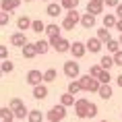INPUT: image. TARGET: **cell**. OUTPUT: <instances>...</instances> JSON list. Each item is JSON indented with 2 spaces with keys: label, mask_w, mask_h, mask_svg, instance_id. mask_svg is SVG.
I'll return each instance as SVG.
<instances>
[{
  "label": "cell",
  "mask_w": 122,
  "mask_h": 122,
  "mask_svg": "<svg viewBox=\"0 0 122 122\" xmlns=\"http://www.w3.org/2000/svg\"><path fill=\"white\" fill-rule=\"evenodd\" d=\"M0 118H2V120H15V116H13V110L8 108V106L0 108Z\"/></svg>",
  "instance_id": "30"
},
{
  "label": "cell",
  "mask_w": 122,
  "mask_h": 122,
  "mask_svg": "<svg viewBox=\"0 0 122 122\" xmlns=\"http://www.w3.org/2000/svg\"><path fill=\"white\" fill-rule=\"evenodd\" d=\"M75 27H77V21L68 19V17H64V19H62V29H66V31H72Z\"/></svg>",
  "instance_id": "33"
},
{
  "label": "cell",
  "mask_w": 122,
  "mask_h": 122,
  "mask_svg": "<svg viewBox=\"0 0 122 122\" xmlns=\"http://www.w3.org/2000/svg\"><path fill=\"white\" fill-rule=\"evenodd\" d=\"M71 54L72 58H83L87 54V46L83 41H75V44H71Z\"/></svg>",
  "instance_id": "9"
},
{
  "label": "cell",
  "mask_w": 122,
  "mask_h": 122,
  "mask_svg": "<svg viewBox=\"0 0 122 122\" xmlns=\"http://www.w3.org/2000/svg\"><path fill=\"white\" fill-rule=\"evenodd\" d=\"M103 8H106L103 0H89V2H87V13L93 15V17H97L99 13H103Z\"/></svg>",
  "instance_id": "7"
},
{
  "label": "cell",
  "mask_w": 122,
  "mask_h": 122,
  "mask_svg": "<svg viewBox=\"0 0 122 122\" xmlns=\"http://www.w3.org/2000/svg\"><path fill=\"white\" fill-rule=\"evenodd\" d=\"M81 25H83L85 29H91V27H95V17H93V15H89V13L81 15Z\"/></svg>",
  "instance_id": "17"
},
{
  "label": "cell",
  "mask_w": 122,
  "mask_h": 122,
  "mask_svg": "<svg viewBox=\"0 0 122 122\" xmlns=\"http://www.w3.org/2000/svg\"><path fill=\"white\" fill-rule=\"evenodd\" d=\"M27 120H29V122H41V120H44V114H41V110H29V114H27Z\"/></svg>",
  "instance_id": "21"
},
{
  "label": "cell",
  "mask_w": 122,
  "mask_h": 122,
  "mask_svg": "<svg viewBox=\"0 0 122 122\" xmlns=\"http://www.w3.org/2000/svg\"><path fill=\"white\" fill-rule=\"evenodd\" d=\"M99 66H102V71H110V68L114 66V58H112V54H106V56L99 58Z\"/></svg>",
  "instance_id": "16"
},
{
  "label": "cell",
  "mask_w": 122,
  "mask_h": 122,
  "mask_svg": "<svg viewBox=\"0 0 122 122\" xmlns=\"http://www.w3.org/2000/svg\"><path fill=\"white\" fill-rule=\"evenodd\" d=\"M97 81H99L102 85H110V81H112L110 71H102V72H99V77H97Z\"/></svg>",
  "instance_id": "32"
},
{
  "label": "cell",
  "mask_w": 122,
  "mask_h": 122,
  "mask_svg": "<svg viewBox=\"0 0 122 122\" xmlns=\"http://www.w3.org/2000/svg\"><path fill=\"white\" fill-rule=\"evenodd\" d=\"M97 112H99V110H97V103L91 102V103H89V110H87V118H95Z\"/></svg>",
  "instance_id": "38"
},
{
  "label": "cell",
  "mask_w": 122,
  "mask_h": 122,
  "mask_svg": "<svg viewBox=\"0 0 122 122\" xmlns=\"http://www.w3.org/2000/svg\"><path fill=\"white\" fill-rule=\"evenodd\" d=\"M41 81H44V72L41 71H29L25 75V83L27 85H31V87H37V85H41Z\"/></svg>",
  "instance_id": "5"
},
{
  "label": "cell",
  "mask_w": 122,
  "mask_h": 122,
  "mask_svg": "<svg viewBox=\"0 0 122 122\" xmlns=\"http://www.w3.org/2000/svg\"><path fill=\"white\" fill-rule=\"evenodd\" d=\"M41 2H48V0H41Z\"/></svg>",
  "instance_id": "50"
},
{
  "label": "cell",
  "mask_w": 122,
  "mask_h": 122,
  "mask_svg": "<svg viewBox=\"0 0 122 122\" xmlns=\"http://www.w3.org/2000/svg\"><path fill=\"white\" fill-rule=\"evenodd\" d=\"M0 122H2V118H0Z\"/></svg>",
  "instance_id": "52"
},
{
  "label": "cell",
  "mask_w": 122,
  "mask_h": 122,
  "mask_svg": "<svg viewBox=\"0 0 122 122\" xmlns=\"http://www.w3.org/2000/svg\"><path fill=\"white\" fill-rule=\"evenodd\" d=\"M62 71H64V75L71 79V81H77V79L81 77V68H79V62H75V58L68 60V62H64Z\"/></svg>",
  "instance_id": "4"
},
{
  "label": "cell",
  "mask_w": 122,
  "mask_h": 122,
  "mask_svg": "<svg viewBox=\"0 0 122 122\" xmlns=\"http://www.w3.org/2000/svg\"><path fill=\"white\" fill-rule=\"evenodd\" d=\"M106 46H108V54H112V56H114L116 52H120V50H122L120 44H118V39H110Z\"/></svg>",
  "instance_id": "26"
},
{
  "label": "cell",
  "mask_w": 122,
  "mask_h": 122,
  "mask_svg": "<svg viewBox=\"0 0 122 122\" xmlns=\"http://www.w3.org/2000/svg\"><path fill=\"white\" fill-rule=\"evenodd\" d=\"M116 83H118V87H122V72L118 75V77H116Z\"/></svg>",
  "instance_id": "45"
},
{
  "label": "cell",
  "mask_w": 122,
  "mask_h": 122,
  "mask_svg": "<svg viewBox=\"0 0 122 122\" xmlns=\"http://www.w3.org/2000/svg\"><path fill=\"white\" fill-rule=\"evenodd\" d=\"M116 17H118V19H122V2L116 6Z\"/></svg>",
  "instance_id": "43"
},
{
  "label": "cell",
  "mask_w": 122,
  "mask_h": 122,
  "mask_svg": "<svg viewBox=\"0 0 122 122\" xmlns=\"http://www.w3.org/2000/svg\"><path fill=\"white\" fill-rule=\"evenodd\" d=\"M60 6L66 8V10H72V8L79 6V0H60Z\"/></svg>",
  "instance_id": "31"
},
{
  "label": "cell",
  "mask_w": 122,
  "mask_h": 122,
  "mask_svg": "<svg viewBox=\"0 0 122 122\" xmlns=\"http://www.w3.org/2000/svg\"><path fill=\"white\" fill-rule=\"evenodd\" d=\"M66 118V108L64 106H60V103H56L54 108H50V112L46 114V120L48 122H60Z\"/></svg>",
  "instance_id": "2"
},
{
  "label": "cell",
  "mask_w": 122,
  "mask_h": 122,
  "mask_svg": "<svg viewBox=\"0 0 122 122\" xmlns=\"http://www.w3.org/2000/svg\"><path fill=\"white\" fill-rule=\"evenodd\" d=\"M79 91H83V89H81V83H79V79H77V81H71V83H68V91H66V93H71V95H77Z\"/></svg>",
  "instance_id": "29"
},
{
  "label": "cell",
  "mask_w": 122,
  "mask_h": 122,
  "mask_svg": "<svg viewBox=\"0 0 122 122\" xmlns=\"http://www.w3.org/2000/svg\"><path fill=\"white\" fill-rule=\"evenodd\" d=\"M10 23V13H2L0 10V27H6Z\"/></svg>",
  "instance_id": "37"
},
{
  "label": "cell",
  "mask_w": 122,
  "mask_h": 122,
  "mask_svg": "<svg viewBox=\"0 0 122 122\" xmlns=\"http://www.w3.org/2000/svg\"><path fill=\"white\" fill-rule=\"evenodd\" d=\"M48 93H50V91H48L46 85H37V87H33V97H35V99H46Z\"/></svg>",
  "instance_id": "18"
},
{
  "label": "cell",
  "mask_w": 122,
  "mask_h": 122,
  "mask_svg": "<svg viewBox=\"0 0 122 122\" xmlns=\"http://www.w3.org/2000/svg\"><path fill=\"white\" fill-rule=\"evenodd\" d=\"M23 106H25V103H23V99H19V97H13V99L8 102V108L13 110V116H15V112H17V110H21Z\"/></svg>",
  "instance_id": "25"
},
{
  "label": "cell",
  "mask_w": 122,
  "mask_h": 122,
  "mask_svg": "<svg viewBox=\"0 0 122 122\" xmlns=\"http://www.w3.org/2000/svg\"><path fill=\"white\" fill-rule=\"evenodd\" d=\"M0 68H2V72H13V71H15V64L10 62V60H2Z\"/></svg>",
  "instance_id": "35"
},
{
  "label": "cell",
  "mask_w": 122,
  "mask_h": 122,
  "mask_svg": "<svg viewBox=\"0 0 122 122\" xmlns=\"http://www.w3.org/2000/svg\"><path fill=\"white\" fill-rule=\"evenodd\" d=\"M79 83H81V89L87 91V93H97V91H99V87H102V83H99L97 79L89 77V75L79 77Z\"/></svg>",
  "instance_id": "1"
},
{
  "label": "cell",
  "mask_w": 122,
  "mask_h": 122,
  "mask_svg": "<svg viewBox=\"0 0 122 122\" xmlns=\"http://www.w3.org/2000/svg\"><path fill=\"white\" fill-rule=\"evenodd\" d=\"M99 72H102V66H99V64H91L89 66V77L97 79V77H99Z\"/></svg>",
  "instance_id": "36"
},
{
  "label": "cell",
  "mask_w": 122,
  "mask_h": 122,
  "mask_svg": "<svg viewBox=\"0 0 122 122\" xmlns=\"http://www.w3.org/2000/svg\"><path fill=\"white\" fill-rule=\"evenodd\" d=\"M31 31H35V33H44V31H46V23H44V21H39V19L31 21Z\"/></svg>",
  "instance_id": "27"
},
{
  "label": "cell",
  "mask_w": 122,
  "mask_h": 122,
  "mask_svg": "<svg viewBox=\"0 0 122 122\" xmlns=\"http://www.w3.org/2000/svg\"><path fill=\"white\" fill-rule=\"evenodd\" d=\"M89 99H85V97H81V99H77L75 102V114L79 116V118H87V110H89Z\"/></svg>",
  "instance_id": "6"
},
{
  "label": "cell",
  "mask_w": 122,
  "mask_h": 122,
  "mask_svg": "<svg viewBox=\"0 0 122 122\" xmlns=\"http://www.w3.org/2000/svg\"><path fill=\"white\" fill-rule=\"evenodd\" d=\"M21 54H23V58H27V60H31V58L37 56V52H35V44H27L21 48Z\"/></svg>",
  "instance_id": "13"
},
{
  "label": "cell",
  "mask_w": 122,
  "mask_h": 122,
  "mask_svg": "<svg viewBox=\"0 0 122 122\" xmlns=\"http://www.w3.org/2000/svg\"><path fill=\"white\" fill-rule=\"evenodd\" d=\"M25 2H31V0H25Z\"/></svg>",
  "instance_id": "51"
},
{
  "label": "cell",
  "mask_w": 122,
  "mask_h": 122,
  "mask_svg": "<svg viewBox=\"0 0 122 122\" xmlns=\"http://www.w3.org/2000/svg\"><path fill=\"white\" fill-rule=\"evenodd\" d=\"M85 46H87V52H91V54H99V52H102V48H103V44H102L97 37H89Z\"/></svg>",
  "instance_id": "11"
},
{
  "label": "cell",
  "mask_w": 122,
  "mask_h": 122,
  "mask_svg": "<svg viewBox=\"0 0 122 122\" xmlns=\"http://www.w3.org/2000/svg\"><path fill=\"white\" fill-rule=\"evenodd\" d=\"M75 95H71V93H64V95H60V106H64V108H68V106H75Z\"/></svg>",
  "instance_id": "23"
},
{
  "label": "cell",
  "mask_w": 122,
  "mask_h": 122,
  "mask_svg": "<svg viewBox=\"0 0 122 122\" xmlns=\"http://www.w3.org/2000/svg\"><path fill=\"white\" fill-rule=\"evenodd\" d=\"M112 58H114V66H122V50H120V52H116Z\"/></svg>",
  "instance_id": "40"
},
{
  "label": "cell",
  "mask_w": 122,
  "mask_h": 122,
  "mask_svg": "<svg viewBox=\"0 0 122 122\" xmlns=\"http://www.w3.org/2000/svg\"><path fill=\"white\" fill-rule=\"evenodd\" d=\"M2 75H4V72H2V68H0V77H2Z\"/></svg>",
  "instance_id": "48"
},
{
  "label": "cell",
  "mask_w": 122,
  "mask_h": 122,
  "mask_svg": "<svg viewBox=\"0 0 122 122\" xmlns=\"http://www.w3.org/2000/svg\"><path fill=\"white\" fill-rule=\"evenodd\" d=\"M103 4H106L108 8H116L118 4H120V0H103Z\"/></svg>",
  "instance_id": "42"
},
{
  "label": "cell",
  "mask_w": 122,
  "mask_h": 122,
  "mask_svg": "<svg viewBox=\"0 0 122 122\" xmlns=\"http://www.w3.org/2000/svg\"><path fill=\"white\" fill-rule=\"evenodd\" d=\"M0 60H8V48L0 46Z\"/></svg>",
  "instance_id": "41"
},
{
  "label": "cell",
  "mask_w": 122,
  "mask_h": 122,
  "mask_svg": "<svg viewBox=\"0 0 122 122\" xmlns=\"http://www.w3.org/2000/svg\"><path fill=\"white\" fill-rule=\"evenodd\" d=\"M97 95L102 97V99H110V97H112V87H110V85H102L99 91H97Z\"/></svg>",
  "instance_id": "24"
},
{
  "label": "cell",
  "mask_w": 122,
  "mask_h": 122,
  "mask_svg": "<svg viewBox=\"0 0 122 122\" xmlns=\"http://www.w3.org/2000/svg\"><path fill=\"white\" fill-rule=\"evenodd\" d=\"M2 122H15V120H2Z\"/></svg>",
  "instance_id": "47"
},
{
  "label": "cell",
  "mask_w": 122,
  "mask_h": 122,
  "mask_svg": "<svg viewBox=\"0 0 122 122\" xmlns=\"http://www.w3.org/2000/svg\"><path fill=\"white\" fill-rule=\"evenodd\" d=\"M21 4V0H0V10L2 13H13Z\"/></svg>",
  "instance_id": "10"
},
{
  "label": "cell",
  "mask_w": 122,
  "mask_h": 122,
  "mask_svg": "<svg viewBox=\"0 0 122 122\" xmlns=\"http://www.w3.org/2000/svg\"><path fill=\"white\" fill-rule=\"evenodd\" d=\"M60 29H62V27H58L56 23L46 25V35H48V39H50V37H60Z\"/></svg>",
  "instance_id": "15"
},
{
  "label": "cell",
  "mask_w": 122,
  "mask_h": 122,
  "mask_svg": "<svg viewBox=\"0 0 122 122\" xmlns=\"http://www.w3.org/2000/svg\"><path fill=\"white\" fill-rule=\"evenodd\" d=\"M27 114H29V110H27V106H23L21 110H17V112H15V120H25Z\"/></svg>",
  "instance_id": "34"
},
{
  "label": "cell",
  "mask_w": 122,
  "mask_h": 122,
  "mask_svg": "<svg viewBox=\"0 0 122 122\" xmlns=\"http://www.w3.org/2000/svg\"><path fill=\"white\" fill-rule=\"evenodd\" d=\"M114 29H118V31L122 33V19H118V23H116V27H114Z\"/></svg>",
  "instance_id": "44"
},
{
  "label": "cell",
  "mask_w": 122,
  "mask_h": 122,
  "mask_svg": "<svg viewBox=\"0 0 122 122\" xmlns=\"http://www.w3.org/2000/svg\"><path fill=\"white\" fill-rule=\"evenodd\" d=\"M56 77H58L56 68H48L44 72V83H52V81H56Z\"/></svg>",
  "instance_id": "28"
},
{
  "label": "cell",
  "mask_w": 122,
  "mask_h": 122,
  "mask_svg": "<svg viewBox=\"0 0 122 122\" xmlns=\"http://www.w3.org/2000/svg\"><path fill=\"white\" fill-rule=\"evenodd\" d=\"M99 122H110V120H99Z\"/></svg>",
  "instance_id": "49"
},
{
  "label": "cell",
  "mask_w": 122,
  "mask_h": 122,
  "mask_svg": "<svg viewBox=\"0 0 122 122\" xmlns=\"http://www.w3.org/2000/svg\"><path fill=\"white\" fill-rule=\"evenodd\" d=\"M62 10H64V8L60 6V2H50V4H48V8H46V13L50 15L52 19H56V17L62 13Z\"/></svg>",
  "instance_id": "12"
},
{
  "label": "cell",
  "mask_w": 122,
  "mask_h": 122,
  "mask_svg": "<svg viewBox=\"0 0 122 122\" xmlns=\"http://www.w3.org/2000/svg\"><path fill=\"white\" fill-rule=\"evenodd\" d=\"M48 50H50V41H46V39H37L35 41V52L37 54L44 56V54H48Z\"/></svg>",
  "instance_id": "19"
},
{
  "label": "cell",
  "mask_w": 122,
  "mask_h": 122,
  "mask_svg": "<svg viewBox=\"0 0 122 122\" xmlns=\"http://www.w3.org/2000/svg\"><path fill=\"white\" fill-rule=\"evenodd\" d=\"M48 41H50V48H54L58 54L71 52V41H68V39H64L62 35H60V37H50Z\"/></svg>",
  "instance_id": "3"
},
{
  "label": "cell",
  "mask_w": 122,
  "mask_h": 122,
  "mask_svg": "<svg viewBox=\"0 0 122 122\" xmlns=\"http://www.w3.org/2000/svg\"><path fill=\"white\" fill-rule=\"evenodd\" d=\"M116 23H118V17H116L114 13H106L103 15V27H106V29H114Z\"/></svg>",
  "instance_id": "14"
},
{
  "label": "cell",
  "mask_w": 122,
  "mask_h": 122,
  "mask_svg": "<svg viewBox=\"0 0 122 122\" xmlns=\"http://www.w3.org/2000/svg\"><path fill=\"white\" fill-rule=\"evenodd\" d=\"M29 44V39H27V35L23 31H15L13 35H10V46H17V48H23V46Z\"/></svg>",
  "instance_id": "8"
},
{
  "label": "cell",
  "mask_w": 122,
  "mask_h": 122,
  "mask_svg": "<svg viewBox=\"0 0 122 122\" xmlns=\"http://www.w3.org/2000/svg\"><path fill=\"white\" fill-rule=\"evenodd\" d=\"M95 37L99 39L102 44H108L110 39H112V35H110V29H106V27H103V29H97V35H95Z\"/></svg>",
  "instance_id": "22"
},
{
  "label": "cell",
  "mask_w": 122,
  "mask_h": 122,
  "mask_svg": "<svg viewBox=\"0 0 122 122\" xmlns=\"http://www.w3.org/2000/svg\"><path fill=\"white\" fill-rule=\"evenodd\" d=\"M66 17H68V19H72V21H77V23H81V15L77 13V8L68 10V13H66Z\"/></svg>",
  "instance_id": "39"
},
{
  "label": "cell",
  "mask_w": 122,
  "mask_h": 122,
  "mask_svg": "<svg viewBox=\"0 0 122 122\" xmlns=\"http://www.w3.org/2000/svg\"><path fill=\"white\" fill-rule=\"evenodd\" d=\"M118 44H120V48H122V33H120V37H118Z\"/></svg>",
  "instance_id": "46"
},
{
  "label": "cell",
  "mask_w": 122,
  "mask_h": 122,
  "mask_svg": "<svg viewBox=\"0 0 122 122\" xmlns=\"http://www.w3.org/2000/svg\"><path fill=\"white\" fill-rule=\"evenodd\" d=\"M17 29L25 33V29H31V19L29 17H19L17 19Z\"/></svg>",
  "instance_id": "20"
}]
</instances>
